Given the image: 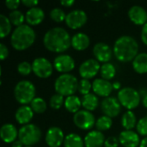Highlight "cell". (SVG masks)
<instances>
[{"instance_id": "6da1fadb", "label": "cell", "mask_w": 147, "mask_h": 147, "mask_svg": "<svg viewBox=\"0 0 147 147\" xmlns=\"http://www.w3.org/2000/svg\"><path fill=\"white\" fill-rule=\"evenodd\" d=\"M43 44L48 51L60 53L71 46V38L66 29L55 27L46 32L43 37Z\"/></svg>"}, {"instance_id": "7a4b0ae2", "label": "cell", "mask_w": 147, "mask_h": 147, "mask_svg": "<svg viewBox=\"0 0 147 147\" xmlns=\"http://www.w3.org/2000/svg\"><path fill=\"white\" fill-rule=\"evenodd\" d=\"M113 52L119 61L127 63L133 61L139 54V44L134 37L122 35L115 40Z\"/></svg>"}, {"instance_id": "3957f363", "label": "cell", "mask_w": 147, "mask_h": 147, "mask_svg": "<svg viewBox=\"0 0 147 147\" xmlns=\"http://www.w3.org/2000/svg\"><path fill=\"white\" fill-rule=\"evenodd\" d=\"M36 34L33 28L28 24L16 27L11 34L10 44L17 51H24L29 48L34 42Z\"/></svg>"}, {"instance_id": "277c9868", "label": "cell", "mask_w": 147, "mask_h": 147, "mask_svg": "<svg viewBox=\"0 0 147 147\" xmlns=\"http://www.w3.org/2000/svg\"><path fill=\"white\" fill-rule=\"evenodd\" d=\"M78 81L77 78L70 73L59 76L54 83L56 93L66 97L74 95V93L78 90Z\"/></svg>"}, {"instance_id": "5b68a950", "label": "cell", "mask_w": 147, "mask_h": 147, "mask_svg": "<svg viewBox=\"0 0 147 147\" xmlns=\"http://www.w3.org/2000/svg\"><path fill=\"white\" fill-rule=\"evenodd\" d=\"M35 86L28 80L19 81L14 89V96L22 105H28V103H31L35 98Z\"/></svg>"}, {"instance_id": "8992f818", "label": "cell", "mask_w": 147, "mask_h": 147, "mask_svg": "<svg viewBox=\"0 0 147 147\" xmlns=\"http://www.w3.org/2000/svg\"><path fill=\"white\" fill-rule=\"evenodd\" d=\"M18 139L25 146H32L40 142L41 131L34 124H27L18 130Z\"/></svg>"}, {"instance_id": "52a82bcc", "label": "cell", "mask_w": 147, "mask_h": 147, "mask_svg": "<svg viewBox=\"0 0 147 147\" xmlns=\"http://www.w3.org/2000/svg\"><path fill=\"white\" fill-rule=\"evenodd\" d=\"M117 99L121 106L128 110L136 109L141 101V95L137 90L132 87H125L118 91Z\"/></svg>"}, {"instance_id": "ba28073f", "label": "cell", "mask_w": 147, "mask_h": 147, "mask_svg": "<svg viewBox=\"0 0 147 147\" xmlns=\"http://www.w3.org/2000/svg\"><path fill=\"white\" fill-rule=\"evenodd\" d=\"M31 65L33 72L40 78H47L53 74V65L44 57L34 59Z\"/></svg>"}, {"instance_id": "9c48e42d", "label": "cell", "mask_w": 147, "mask_h": 147, "mask_svg": "<svg viewBox=\"0 0 147 147\" xmlns=\"http://www.w3.org/2000/svg\"><path fill=\"white\" fill-rule=\"evenodd\" d=\"M73 122L76 127L82 130H90L96 126V118L94 115L88 110H79L73 115Z\"/></svg>"}, {"instance_id": "30bf717a", "label": "cell", "mask_w": 147, "mask_h": 147, "mask_svg": "<svg viewBox=\"0 0 147 147\" xmlns=\"http://www.w3.org/2000/svg\"><path fill=\"white\" fill-rule=\"evenodd\" d=\"M88 20V16L85 11L83 9H73L66 14L65 23L71 29H78L82 28Z\"/></svg>"}, {"instance_id": "8fae6325", "label": "cell", "mask_w": 147, "mask_h": 147, "mask_svg": "<svg viewBox=\"0 0 147 147\" xmlns=\"http://www.w3.org/2000/svg\"><path fill=\"white\" fill-rule=\"evenodd\" d=\"M100 69L101 65L99 61L96 59H88L80 65L78 72L82 78L89 80L96 76V74L100 71Z\"/></svg>"}, {"instance_id": "7c38bea8", "label": "cell", "mask_w": 147, "mask_h": 147, "mask_svg": "<svg viewBox=\"0 0 147 147\" xmlns=\"http://www.w3.org/2000/svg\"><path fill=\"white\" fill-rule=\"evenodd\" d=\"M101 109L104 115L110 118H115L120 115L121 111V104L117 98L114 96H109L102 101Z\"/></svg>"}, {"instance_id": "4fadbf2b", "label": "cell", "mask_w": 147, "mask_h": 147, "mask_svg": "<svg viewBox=\"0 0 147 147\" xmlns=\"http://www.w3.org/2000/svg\"><path fill=\"white\" fill-rule=\"evenodd\" d=\"M53 67L59 72L66 74L75 68V60L69 54H59L53 60Z\"/></svg>"}, {"instance_id": "5bb4252c", "label": "cell", "mask_w": 147, "mask_h": 147, "mask_svg": "<svg viewBox=\"0 0 147 147\" xmlns=\"http://www.w3.org/2000/svg\"><path fill=\"white\" fill-rule=\"evenodd\" d=\"M65 135L61 128L58 127H51L46 134L45 140L49 147H59L64 144Z\"/></svg>"}, {"instance_id": "9a60e30c", "label": "cell", "mask_w": 147, "mask_h": 147, "mask_svg": "<svg viewBox=\"0 0 147 147\" xmlns=\"http://www.w3.org/2000/svg\"><path fill=\"white\" fill-rule=\"evenodd\" d=\"M114 52L111 47L104 42H98L93 47V54L96 59L99 62L109 63V61L112 59Z\"/></svg>"}, {"instance_id": "2e32d148", "label": "cell", "mask_w": 147, "mask_h": 147, "mask_svg": "<svg viewBox=\"0 0 147 147\" xmlns=\"http://www.w3.org/2000/svg\"><path fill=\"white\" fill-rule=\"evenodd\" d=\"M119 142L124 147H138L140 145V134L132 130L122 131L119 134Z\"/></svg>"}, {"instance_id": "e0dca14e", "label": "cell", "mask_w": 147, "mask_h": 147, "mask_svg": "<svg viewBox=\"0 0 147 147\" xmlns=\"http://www.w3.org/2000/svg\"><path fill=\"white\" fill-rule=\"evenodd\" d=\"M92 90L96 96L106 98L112 93L113 85L108 80L103 78H96L92 83Z\"/></svg>"}, {"instance_id": "ac0fdd59", "label": "cell", "mask_w": 147, "mask_h": 147, "mask_svg": "<svg viewBox=\"0 0 147 147\" xmlns=\"http://www.w3.org/2000/svg\"><path fill=\"white\" fill-rule=\"evenodd\" d=\"M127 15L131 22L136 25L144 26L147 22V11L140 5L132 6L128 9Z\"/></svg>"}, {"instance_id": "d6986e66", "label": "cell", "mask_w": 147, "mask_h": 147, "mask_svg": "<svg viewBox=\"0 0 147 147\" xmlns=\"http://www.w3.org/2000/svg\"><path fill=\"white\" fill-rule=\"evenodd\" d=\"M104 134L97 130L89 132L84 139L85 147H102L105 142Z\"/></svg>"}, {"instance_id": "ffe728a7", "label": "cell", "mask_w": 147, "mask_h": 147, "mask_svg": "<svg viewBox=\"0 0 147 147\" xmlns=\"http://www.w3.org/2000/svg\"><path fill=\"white\" fill-rule=\"evenodd\" d=\"M25 18L29 26H36L43 22L45 18V12L40 7H33L27 10Z\"/></svg>"}, {"instance_id": "44dd1931", "label": "cell", "mask_w": 147, "mask_h": 147, "mask_svg": "<svg viewBox=\"0 0 147 147\" xmlns=\"http://www.w3.org/2000/svg\"><path fill=\"white\" fill-rule=\"evenodd\" d=\"M18 131L16 127L11 123H5L0 128V138L7 144H12L18 137Z\"/></svg>"}, {"instance_id": "7402d4cb", "label": "cell", "mask_w": 147, "mask_h": 147, "mask_svg": "<svg viewBox=\"0 0 147 147\" xmlns=\"http://www.w3.org/2000/svg\"><path fill=\"white\" fill-rule=\"evenodd\" d=\"M33 116L34 111L31 109V107L28 105H22L17 109V110L15 113L16 121L22 126L29 124L30 121L33 119Z\"/></svg>"}, {"instance_id": "603a6c76", "label": "cell", "mask_w": 147, "mask_h": 147, "mask_svg": "<svg viewBox=\"0 0 147 147\" xmlns=\"http://www.w3.org/2000/svg\"><path fill=\"white\" fill-rule=\"evenodd\" d=\"M90 44V37L84 33H77L71 37V47L77 51L86 50Z\"/></svg>"}, {"instance_id": "cb8c5ba5", "label": "cell", "mask_w": 147, "mask_h": 147, "mask_svg": "<svg viewBox=\"0 0 147 147\" xmlns=\"http://www.w3.org/2000/svg\"><path fill=\"white\" fill-rule=\"evenodd\" d=\"M134 70L139 74H145L147 72V53H140L132 62Z\"/></svg>"}, {"instance_id": "d4e9b609", "label": "cell", "mask_w": 147, "mask_h": 147, "mask_svg": "<svg viewBox=\"0 0 147 147\" xmlns=\"http://www.w3.org/2000/svg\"><path fill=\"white\" fill-rule=\"evenodd\" d=\"M64 106L68 112L76 114L80 110V108L82 107V100L78 96L72 95L65 98Z\"/></svg>"}, {"instance_id": "484cf974", "label": "cell", "mask_w": 147, "mask_h": 147, "mask_svg": "<svg viewBox=\"0 0 147 147\" xmlns=\"http://www.w3.org/2000/svg\"><path fill=\"white\" fill-rule=\"evenodd\" d=\"M99 104L98 97L96 94H88L83 96L82 98V106L85 110H88L90 112L94 111Z\"/></svg>"}, {"instance_id": "4316f807", "label": "cell", "mask_w": 147, "mask_h": 147, "mask_svg": "<svg viewBox=\"0 0 147 147\" xmlns=\"http://www.w3.org/2000/svg\"><path fill=\"white\" fill-rule=\"evenodd\" d=\"M137 118L132 110H127L124 113L121 118V126L125 130H132L137 126Z\"/></svg>"}, {"instance_id": "83f0119b", "label": "cell", "mask_w": 147, "mask_h": 147, "mask_svg": "<svg viewBox=\"0 0 147 147\" xmlns=\"http://www.w3.org/2000/svg\"><path fill=\"white\" fill-rule=\"evenodd\" d=\"M64 147H84V141L77 134H69L64 140Z\"/></svg>"}, {"instance_id": "f1b7e54d", "label": "cell", "mask_w": 147, "mask_h": 147, "mask_svg": "<svg viewBox=\"0 0 147 147\" xmlns=\"http://www.w3.org/2000/svg\"><path fill=\"white\" fill-rule=\"evenodd\" d=\"M100 74L102 76V78L109 81V80L113 79L116 74L115 66L112 63H109V62L104 63L101 65Z\"/></svg>"}, {"instance_id": "f546056e", "label": "cell", "mask_w": 147, "mask_h": 147, "mask_svg": "<svg viewBox=\"0 0 147 147\" xmlns=\"http://www.w3.org/2000/svg\"><path fill=\"white\" fill-rule=\"evenodd\" d=\"M11 22L8 16L3 14H0V38L3 39L11 31Z\"/></svg>"}, {"instance_id": "4dcf8cb0", "label": "cell", "mask_w": 147, "mask_h": 147, "mask_svg": "<svg viewBox=\"0 0 147 147\" xmlns=\"http://www.w3.org/2000/svg\"><path fill=\"white\" fill-rule=\"evenodd\" d=\"M112 124H113L112 118L106 116V115H102V116H100L96 120V127L97 131H100L102 133L104 131H108L109 129H110L112 127Z\"/></svg>"}, {"instance_id": "1f68e13d", "label": "cell", "mask_w": 147, "mask_h": 147, "mask_svg": "<svg viewBox=\"0 0 147 147\" xmlns=\"http://www.w3.org/2000/svg\"><path fill=\"white\" fill-rule=\"evenodd\" d=\"M30 107L33 109L34 113L36 114H42L47 110V104L46 101L41 97H35L32 102L30 103Z\"/></svg>"}, {"instance_id": "d6a6232c", "label": "cell", "mask_w": 147, "mask_h": 147, "mask_svg": "<svg viewBox=\"0 0 147 147\" xmlns=\"http://www.w3.org/2000/svg\"><path fill=\"white\" fill-rule=\"evenodd\" d=\"M8 17H9L11 24L14 25V26H16V27H19V26L22 25L24 21H26L25 15L22 11H20L18 9L11 11L9 14Z\"/></svg>"}, {"instance_id": "836d02e7", "label": "cell", "mask_w": 147, "mask_h": 147, "mask_svg": "<svg viewBox=\"0 0 147 147\" xmlns=\"http://www.w3.org/2000/svg\"><path fill=\"white\" fill-rule=\"evenodd\" d=\"M65 104V100H64V96L56 93L54 95H53L49 100V105L53 109H59L63 105Z\"/></svg>"}, {"instance_id": "e575fe53", "label": "cell", "mask_w": 147, "mask_h": 147, "mask_svg": "<svg viewBox=\"0 0 147 147\" xmlns=\"http://www.w3.org/2000/svg\"><path fill=\"white\" fill-rule=\"evenodd\" d=\"M50 17L55 22H62L63 21H65L66 14L60 8H53L50 11Z\"/></svg>"}, {"instance_id": "d590c367", "label": "cell", "mask_w": 147, "mask_h": 147, "mask_svg": "<svg viewBox=\"0 0 147 147\" xmlns=\"http://www.w3.org/2000/svg\"><path fill=\"white\" fill-rule=\"evenodd\" d=\"M92 89V84L88 80V79H84L82 78L79 82H78V90L79 91V93L83 96L88 95L90 94V90Z\"/></svg>"}, {"instance_id": "8d00e7d4", "label": "cell", "mask_w": 147, "mask_h": 147, "mask_svg": "<svg viewBox=\"0 0 147 147\" xmlns=\"http://www.w3.org/2000/svg\"><path fill=\"white\" fill-rule=\"evenodd\" d=\"M17 71L22 76H28V75H29L31 73V71H33L32 65H30L27 61H22V62L18 64Z\"/></svg>"}, {"instance_id": "74e56055", "label": "cell", "mask_w": 147, "mask_h": 147, "mask_svg": "<svg viewBox=\"0 0 147 147\" xmlns=\"http://www.w3.org/2000/svg\"><path fill=\"white\" fill-rule=\"evenodd\" d=\"M136 128L140 135L147 137V115L142 117L141 119L138 121Z\"/></svg>"}, {"instance_id": "f35d334b", "label": "cell", "mask_w": 147, "mask_h": 147, "mask_svg": "<svg viewBox=\"0 0 147 147\" xmlns=\"http://www.w3.org/2000/svg\"><path fill=\"white\" fill-rule=\"evenodd\" d=\"M120 144L119 139L115 136H110L105 140L104 147H118Z\"/></svg>"}, {"instance_id": "ab89813d", "label": "cell", "mask_w": 147, "mask_h": 147, "mask_svg": "<svg viewBox=\"0 0 147 147\" xmlns=\"http://www.w3.org/2000/svg\"><path fill=\"white\" fill-rule=\"evenodd\" d=\"M21 3H22V1H20V0H7V1H5L4 3H5V6L9 9H11L13 11V10L17 9V8L19 7Z\"/></svg>"}, {"instance_id": "60d3db41", "label": "cell", "mask_w": 147, "mask_h": 147, "mask_svg": "<svg viewBox=\"0 0 147 147\" xmlns=\"http://www.w3.org/2000/svg\"><path fill=\"white\" fill-rule=\"evenodd\" d=\"M8 56H9L8 47L3 43H1L0 44V59H1V60H4L5 59H7Z\"/></svg>"}, {"instance_id": "b9f144b4", "label": "cell", "mask_w": 147, "mask_h": 147, "mask_svg": "<svg viewBox=\"0 0 147 147\" xmlns=\"http://www.w3.org/2000/svg\"><path fill=\"white\" fill-rule=\"evenodd\" d=\"M140 38H141L142 42L147 46V22L142 27L141 34H140Z\"/></svg>"}, {"instance_id": "7bdbcfd3", "label": "cell", "mask_w": 147, "mask_h": 147, "mask_svg": "<svg viewBox=\"0 0 147 147\" xmlns=\"http://www.w3.org/2000/svg\"><path fill=\"white\" fill-rule=\"evenodd\" d=\"M22 3L23 5H25L26 7H29L33 8V7H36L39 3V1L37 0H22Z\"/></svg>"}, {"instance_id": "ee69618b", "label": "cell", "mask_w": 147, "mask_h": 147, "mask_svg": "<svg viewBox=\"0 0 147 147\" xmlns=\"http://www.w3.org/2000/svg\"><path fill=\"white\" fill-rule=\"evenodd\" d=\"M75 3L74 0H61L60 1V4L65 6V7H71Z\"/></svg>"}, {"instance_id": "f6af8a7d", "label": "cell", "mask_w": 147, "mask_h": 147, "mask_svg": "<svg viewBox=\"0 0 147 147\" xmlns=\"http://www.w3.org/2000/svg\"><path fill=\"white\" fill-rule=\"evenodd\" d=\"M112 85H113V90H121V83L120 82H118V81H115V82H114L113 84H112Z\"/></svg>"}, {"instance_id": "bcb514c9", "label": "cell", "mask_w": 147, "mask_h": 147, "mask_svg": "<svg viewBox=\"0 0 147 147\" xmlns=\"http://www.w3.org/2000/svg\"><path fill=\"white\" fill-rule=\"evenodd\" d=\"M22 146H23V144H22L19 140H17L14 141V142L11 144V147H22Z\"/></svg>"}, {"instance_id": "7dc6e473", "label": "cell", "mask_w": 147, "mask_h": 147, "mask_svg": "<svg viewBox=\"0 0 147 147\" xmlns=\"http://www.w3.org/2000/svg\"><path fill=\"white\" fill-rule=\"evenodd\" d=\"M140 147H147V137H145L141 142H140Z\"/></svg>"}, {"instance_id": "c3c4849f", "label": "cell", "mask_w": 147, "mask_h": 147, "mask_svg": "<svg viewBox=\"0 0 147 147\" xmlns=\"http://www.w3.org/2000/svg\"><path fill=\"white\" fill-rule=\"evenodd\" d=\"M142 104L145 108L147 109V94L146 96H143V99H142Z\"/></svg>"}, {"instance_id": "681fc988", "label": "cell", "mask_w": 147, "mask_h": 147, "mask_svg": "<svg viewBox=\"0 0 147 147\" xmlns=\"http://www.w3.org/2000/svg\"><path fill=\"white\" fill-rule=\"evenodd\" d=\"M24 147H33V146H24Z\"/></svg>"}]
</instances>
